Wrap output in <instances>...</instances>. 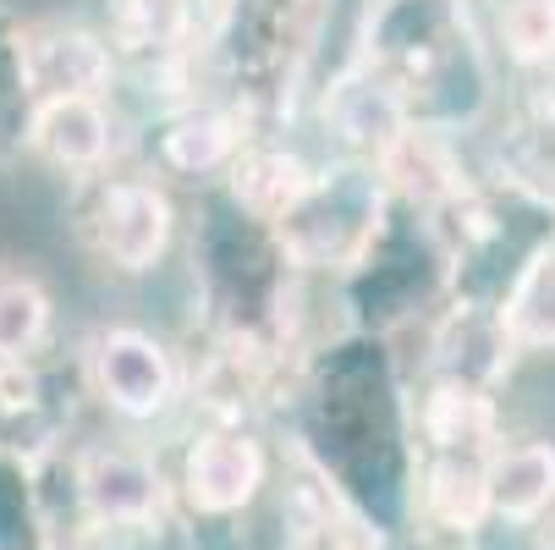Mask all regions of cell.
<instances>
[{"mask_svg":"<svg viewBox=\"0 0 555 550\" xmlns=\"http://www.w3.org/2000/svg\"><path fill=\"white\" fill-rule=\"evenodd\" d=\"M94 385L121 419H160L177 402V363L149 331H105L94 342Z\"/></svg>","mask_w":555,"mask_h":550,"instance_id":"1","label":"cell"},{"mask_svg":"<svg viewBox=\"0 0 555 550\" xmlns=\"http://www.w3.org/2000/svg\"><path fill=\"white\" fill-rule=\"evenodd\" d=\"M17 72L34 100L61 94H105L111 89V44L89 28L44 23L17 39Z\"/></svg>","mask_w":555,"mask_h":550,"instance_id":"2","label":"cell"},{"mask_svg":"<svg viewBox=\"0 0 555 550\" xmlns=\"http://www.w3.org/2000/svg\"><path fill=\"white\" fill-rule=\"evenodd\" d=\"M77 501L94 523L111 528H138L166 512V479L149 457L127 446H94L77 462Z\"/></svg>","mask_w":555,"mask_h":550,"instance_id":"3","label":"cell"},{"mask_svg":"<svg viewBox=\"0 0 555 550\" xmlns=\"http://www.w3.org/2000/svg\"><path fill=\"white\" fill-rule=\"evenodd\" d=\"M94 238L116 270H127V276L154 270L171 248V199L154 182H111L100 199Z\"/></svg>","mask_w":555,"mask_h":550,"instance_id":"4","label":"cell"},{"mask_svg":"<svg viewBox=\"0 0 555 550\" xmlns=\"http://www.w3.org/2000/svg\"><path fill=\"white\" fill-rule=\"evenodd\" d=\"M182 485H188V501L209 517H231L254 507V496L264 490V451L254 435L243 430H209L193 451H188V468H182Z\"/></svg>","mask_w":555,"mask_h":550,"instance_id":"5","label":"cell"},{"mask_svg":"<svg viewBox=\"0 0 555 550\" xmlns=\"http://www.w3.org/2000/svg\"><path fill=\"white\" fill-rule=\"evenodd\" d=\"M34 149L61 171H94L111 154V116L100 105V94H61V100H39L34 105V127H28Z\"/></svg>","mask_w":555,"mask_h":550,"instance_id":"6","label":"cell"},{"mask_svg":"<svg viewBox=\"0 0 555 550\" xmlns=\"http://www.w3.org/2000/svg\"><path fill=\"white\" fill-rule=\"evenodd\" d=\"M485 501L495 517L528 523L555 501V446L550 440H517L495 446L485 457Z\"/></svg>","mask_w":555,"mask_h":550,"instance_id":"7","label":"cell"},{"mask_svg":"<svg viewBox=\"0 0 555 550\" xmlns=\"http://www.w3.org/2000/svg\"><path fill=\"white\" fill-rule=\"evenodd\" d=\"M379 166H385V177L402 188L413 204H446L462 188L451 143L440 132H429V127H413V121L379 149Z\"/></svg>","mask_w":555,"mask_h":550,"instance_id":"8","label":"cell"},{"mask_svg":"<svg viewBox=\"0 0 555 550\" xmlns=\"http://www.w3.org/2000/svg\"><path fill=\"white\" fill-rule=\"evenodd\" d=\"M424 424H429V440L440 451H462V457H490L495 451V408L479 385L446 380L424 408Z\"/></svg>","mask_w":555,"mask_h":550,"instance_id":"9","label":"cell"},{"mask_svg":"<svg viewBox=\"0 0 555 550\" xmlns=\"http://www.w3.org/2000/svg\"><path fill=\"white\" fill-rule=\"evenodd\" d=\"M424 512L440 528H479V517H490L485 501V457H462V451H440L424 474Z\"/></svg>","mask_w":555,"mask_h":550,"instance_id":"10","label":"cell"},{"mask_svg":"<svg viewBox=\"0 0 555 550\" xmlns=\"http://www.w3.org/2000/svg\"><path fill=\"white\" fill-rule=\"evenodd\" d=\"M308 182H313V171L297 161V154H286V149H254V154H243V161H236V171H231L236 204L254 209V215H264V220H281V215L308 193Z\"/></svg>","mask_w":555,"mask_h":550,"instance_id":"11","label":"cell"},{"mask_svg":"<svg viewBox=\"0 0 555 550\" xmlns=\"http://www.w3.org/2000/svg\"><path fill=\"white\" fill-rule=\"evenodd\" d=\"M341 138L363 143V149H385L396 132L408 127V100L396 84H385V77H352V84L336 89V105H331Z\"/></svg>","mask_w":555,"mask_h":550,"instance_id":"12","label":"cell"},{"mask_svg":"<svg viewBox=\"0 0 555 550\" xmlns=\"http://www.w3.org/2000/svg\"><path fill=\"white\" fill-rule=\"evenodd\" d=\"M501 325H506L512 347L555 353V243L539 248L522 265V276H517V286H512V297L501 308Z\"/></svg>","mask_w":555,"mask_h":550,"instance_id":"13","label":"cell"},{"mask_svg":"<svg viewBox=\"0 0 555 550\" xmlns=\"http://www.w3.org/2000/svg\"><path fill=\"white\" fill-rule=\"evenodd\" d=\"M231 149H236V127H231V116H220V111H182V116L160 132L166 166H171V171H188V177L225 166Z\"/></svg>","mask_w":555,"mask_h":550,"instance_id":"14","label":"cell"},{"mask_svg":"<svg viewBox=\"0 0 555 550\" xmlns=\"http://www.w3.org/2000/svg\"><path fill=\"white\" fill-rule=\"evenodd\" d=\"M50 331V297L28 276H0V358H28Z\"/></svg>","mask_w":555,"mask_h":550,"instance_id":"15","label":"cell"},{"mask_svg":"<svg viewBox=\"0 0 555 550\" xmlns=\"http://www.w3.org/2000/svg\"><path fill=\"white\" fill-rule=\"evenodd\" d=\"M188 28V0H111V39L127 50H166Z\"/></svg>","mask_w":555,"mask_h":550,"instance_id":"16","label":"cell"},{"mask_svg":"<svg viewBox=\"0 0 555 550\" xmlns=\"http://www.w3.org/2000/svg\"><path fill=\"white\" fill-rule=\"evenodd\" d=\"M501 39L517 61H550L555 55V0H506Z\"/></svg>","mask_w":555,"mask_h":550,"instance_id":"17","label":"cell"},{"mask_svg":"<svg viewBox=\"0 0 555 550\" xmlns=\"http://www.w3.org/2000/svg\"><path fill=\"white\" fill-rule=\"evenodd\" d=\"M292 550H358V539L347 534V523L336 517H313L292 534Z\"/></svg>","mask_w":555,"mask_h":550,"instance_id":"18","label":"cell"},{"mask_svg":"<svg viewBox=\"0 0 555 550\" xmlns=\"http://www.w3.org/2000/svg\"><path fill=\"white\" fill-rule=\"evenodd\" d=\"M539 550H555V534H550V539H544V545H539Z\"/></svg>","mask_w":555,"mask_h":550,"instance_id":"19","label":"cell"}]
</instances>
